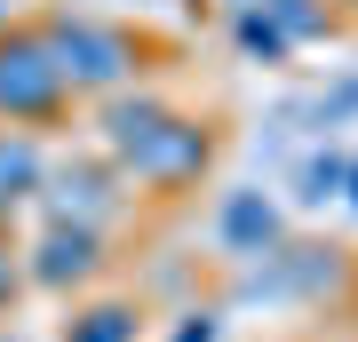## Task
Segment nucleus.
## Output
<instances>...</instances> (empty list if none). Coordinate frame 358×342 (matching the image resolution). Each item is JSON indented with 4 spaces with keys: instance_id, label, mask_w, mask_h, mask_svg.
Here are the masks:
<instances>
[{
    "instance_id": "obj_1",
    "label": "nucleus",
    "mask_w": 358,
    "mask_h": 342,
    "mask_svg": "<svg viewBox=\"0 0 358 342\" xmlns=\"http://www.w3.org/2000/svg\"><path fill=\"white\" fill-rule=\"evenodd\" d=\"M40 32V48L56 56V72H64V88L80 96H120L128 88V72H136V40L120 32V24H96V16H64L56 8L48 24H32Z\"/></svg>"
},
{
    "instance_id": "obj_2",
    "label": "nucleus",
    "mask_w": 358,
    "mask_h": 342,
    "mask_svg": "<svg viewBox=\"0 0 358 342\" xmlns=\"http://www.w3.org/2000/svg\"><path fill=\"white\" fill-rule=\"evenodd\" d=\"M72 104L64 88V72H56V56L40 48V32H8L0 40V120L8 127H40V120H56Z\"/></svg>"
},
{
    "instance_id": "obj_3",
    "label": "nucleus",
    "mask_w": 358,
    "mask_h": 342,
    "mask_svg": "<svg viewBox=\"0 0 358 342\" xmlns=\"http://www.w3.org/2000/svg\"><path fill=\"white\" fill-rule=\"evenodd\" d=\"M207 159H215V127L167 112V127L143 143V152H128L120 167H128V183H143V191H183V183L207 176Z\"/></svg>"
},
{
    "instance_id": "obj_4",
    "label": "nucleus",
    "mask_w": 358,
    "mask_h": 342,
    "mask_svg": "<svg viewBox=\"0 0 358 342\" xmlns=\"http://www.w3.org/2000/svg\"><path fill=\"white\" fill-rule=\"evenodd\" d=\"M24 287H48V294H64V287H88L96 271H103V231H80V223H48L40 239L24 247Z\"/></svg>"
},
{
    "instance_id": "obj_5",
    "label": "nucleus",
    "mask_w": 358,
    "mask_h": 342,
    "mask_svg": "<svg viewBox=\"0 0 358 342\" xmlns=\"http://www.w3.org/2000/svg\"><path fill=\"white\" fill-rule=\"evenodd\" d=\"M32 199H48V223H80V231H103V223L120 215L112 167H64V176H40Z\"/></svg>"
},
{
    "instance_id": "obj_6",
    "label": "nucleus",
    "mask_w": 358,
    "mask_h": 342,
    "mask_svg": "<svg viewBox=\"0 0 358 342\" xmlns=\"http://www.w3.org/2000/svg\"><path fill=\"white\" fill-rule=\"evenodd\" d=\"M215 239H223V255L255 263V255L279 247V207H271L263 191H223V207H215Z\"/></svg>"
},
{
    "instance_id": "obj_7",
    "label": "nucleus",
    "mask_w": 358,
    "mask_h": 342,
    "mask_svg": "<svg viewBox=\"0 0 358 342\" xmlns=\"http://www.w3.org/2000/svg\"><path fill=\"white\" fill-rule=\"evenodd\" d=\"M96 127H103V152L128 159V152H143V143L167 127V104H159V96H128V88H120L112 104H103V120H96Z\"/></svg>"
},
{
    "instance_id": "obj_8",
    "label": "nucleus",
    "mask_w": 358,
    "mask_h": 342,
    "mask_svg": "<svg viewBox=\"0 0 358 342\" xmlns=\"http://www.w3.org/2000/svg\"><path fill=\"white\" fill-rule=\"evenodd\" d=\"M40 176H48V159H40V143L24 136V127H0V207H24Z\"/></svg>"
},
{
    "instance_id": "obj_9",
    "label": "nucleus",
    "mask_w": 358,
    "mask_h": 342,
    "mask_svg": "<svg viewBox=\"0 0 358 342\" xmlns=\"http://www.w3.org/2000/svg\"><path fill=\"white\" fill-rule=\"evenodd\" d=\"M64 342H136V303H88V311H72Z\"/></svg>"
},
{
    "instance_id": "obj_10",
    "label": "nucleus",
    "mask_w": 358,
    "mask_h": 342,
    "mask_svg": "<svg viewBox=\"0 0 358 342\" xmlns=\"http://www.w3.org/2000/svg\"><path fill=\"white\" fill-rule=\"evenodd\" d=\"M239 48L255 56V64H287L294 40L279 32V16H271V8H255V0H247V8H239Z\"/></svg>"
},
{
    "instance_id": "obj_11",
    "label": "nucleus",
    "mask_w": 358,
    "mask_h": 342,
    "mask_svg": "<svg viewBox=\"0 0 358 342\" xmlns=\"http://www.w3.org/2000/svg\"><path fill=\"white\" fill-rule=\"evenodd\" d=\"M343 167H350L343 152H319V159L303 167V199H310V207H327V199H343Z\"/></svg>"
},
{
    "instance_id": "obj_12",
    "label": "nucleus",
    "mask_w": 358,
    "mask_h": 342,
    "mask_svg": "<svg viewBox=\"0 0 358 342\" xmlns=\"http://www.w3.org/2000/svg\"><path fill=\"white\" fill-rule=\"evenodd\" d=\"M167 342H223V318H215V311H183Z\"/></svg>"
},
{
    "instance_id": "obj_13",
    "label": "nucleus",
    "mask_w": 358,
    "mask_h": 342,
    "mask_svg": "<svg viewBox=\"0 0 358 342\" xmlns=\"http://www.w3.org/2000/svg\"><path fill=\"white\" fill-rule=\"evenodd\" d=\"M350 112H358V80H343V88L319 104V120H327V127H334V120H350Z\"/></svg>"
},
{
    "instance_id": "obj_14",
    "label": "nucleus",
    "mask_w": 358,
    "mask_h": 342,
    "mask_svg": "<svg viewBox=\"0 0 358 342\" xmlns=\"http://www.w3.org/2000/svg\"><path fill=\"white\" fill-rule=\"evenodd\" d=\"M16 287H24V271H16V255H8V247H0V311H8V303H16Z\"/></svg>"
},
{
    "instance_id": "obj_15",
    "label": "nucleus",
    "mask_w": 358,
    "mask_h": 342,
    "mask_svg": "<svg viewBox=\"0 0 358 342\" xmlns=\"http://www.w3.org/2000/svg\"><path fill=\"white\" fill-rule=\"evenodd\" d=\"M343 199H350V207H358V159H350V167H343Z\"/></svg>"
},
{
    "instance_id": "obj_16",
    "label": "nucleus",
    "mask_w": 358,
    "mask_h": 342,
    "mask_svg": "<svg viewBox=\"0 0 358 342\" xmlns=\"http://www.w3.org/2000/svg\"><path fill=\"white\" fill-rule=\"evenodd\" d=\"M8 215H16V207H0V231H8Z\"/></svg>"
}]
</instances>
